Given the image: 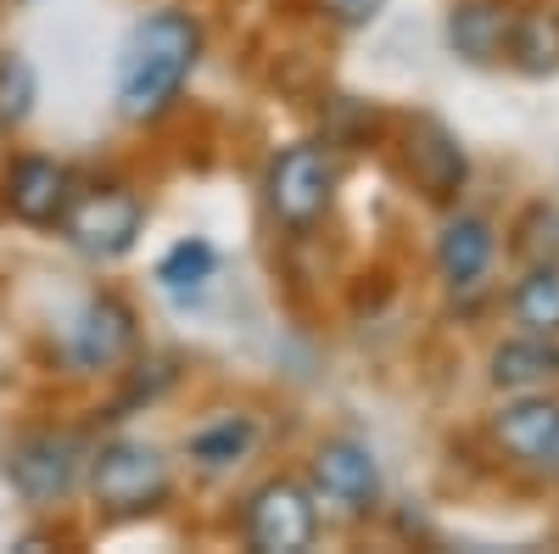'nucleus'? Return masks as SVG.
<instances>
[{"mask_svg":"<svg viewBox=\"0 0 559 554\" xmlns=\"http://www.w3.org/2000/svg\"><path fill=\"white\" fill-rule=\"evenodd\" d=\"M202 62V23L191 12H152L140 23L118 57V84H112V102L129 123H152L163 118L185 79L197 73Z\"/></svg>","mask_w":559,"mask_h":554,"instance_id":"1","label":"nucleus"},{"mask_svg":"<svg viewBox=\"0 0 559 554\" xmlns=\"http://www.w3.org/2000/svg\"><path fill=\"white\" fill-rule=\"evenodd\" d=\"M84 482L107 516H146L168 498L174 471H168L163 448L140 443V437H112L84 459Z\"/></svg>","mask_w":559,"mask_h":554,"instance_id":"2","label":"nucleus"},{"mask_svg":"<svg viewBox=\"0 0 559 554\" xmlns=\"http://www.w3.org/2000/svg\"><path fill=\"white\" fill-rule=\"evenodd\" d=\"M308 493L324 516L336 521H364L376 516L381 504V465L376 453L353 437H331L313 448V465H308Z\"/></svg>","mask_w":559,"mask_h":554,"instance_id":"3","label":"nucleus"},{"mask_svg":"<svg viewBox=\"0 0 559 554\" xmlns=\"http://www.w3.org/2000/svg\"><path fill=\"white\" fill-rule=\"evenodd\" d=\"M331 197H336V157L324 146H286V152L269 157L263 202L286 229L319 224L324 208H331Z\"/></svg>","mask_w":559,"mask_h":554,"instance_id":"4","label":"nucleus"},{"mask_svg":"<svg viewBox=\"0 0 559 554\" xmlns=\"http://www.w3.org/2000/svg\"><path fill=\"white\" fill-rule=\"evenodd\" d=\"M84 459L90 453L73 432H23L7 448V482L34 504V510H51V504H62L79 487Z\"/></svg>","mask_w":559,"mask_h":554,"instance_id":"5","label":"nucleus"},{"mask_svg":"<svg viewBox=\"0 0 559 554\" xmlns=\"http://www.w3.org/2000/svg\"><path fill=\"white\" fill-rule=\"evenodd\" d=\"M241 532L258 554H302L319 538V504L302 482L274 476V482L252 487L247 510H241Z\"/></svg>","mask_w":559,"mask_h":554,"instance_id":"6","label":"nucleus"},{"mask_svg":"<svg viewBox=\"0 0 559 554\" xmlns=\"http://www.w3.org/2000/svg\"><path fill=\"white\" fill-rule=\"evenodd\" d=\"M140 197L123 191V185H90L79 191L62 213V229L68 241L84 252V258H123L140 236Z\"/></svg>","mask_w":559,"mask_h":554,"instance_id":"7","label":"nucleus"},{"mask_svg":"<svg viewBox=\"0 0 559 554\" xmlns=\"http://www.w3.org/2000/svg\"><path fill=\"white\" fill-rule=\"evenodd\" d=\"M492 443L515 465H554L559 453V398L554 392H509V403L492 414Z\"/></svg>","mask_w":559,"mask_h":554,"instance_id":"8","label":"nucleus"},{"mask_svg":"<svg viewBox=\"0 0 559 554\" xmlns=\"http://www.w3.org/2000/svg\"><path fill=\"white\" fill-rule=\"evenodd\" d=\"M134 347V314L123 297L102 292V297H90L84 314L73 319V337H68V358L79 369H112L123 364V353Z\"/></svg>","mask_w":559,"mask_h":554,"instance_id":"9","label":"nucleus"},{"mask_svg":"<svg viewBox=\"0 0 559 554\" xmlns=\"http://www.w3.org/2000/svg\"><path fill=\"white\" fill-rule=\"evenodd\" d=\"M73 202V174L57 157H17L7 174V208L23 224H62Z\"/></svg>","mask_w":559,"mask_h":554,"instance_id":"10","label":"nucleus"},{"mask_svg":"<svg viewBox=\"0 0 559 554\" xmlns=\"http://www.w3.org/2000/svg\"><path fill=\"white\" fill-rule=\"evenodd\" d=\"M498 258V229L492 219L481 213H459L442 224V236H437V274H442V286L464 292V286H476L481 274L492 269Z\"/></svg>","mask_w":559,"mask_h":554,"instance_id":"11","label":"nucleus"},{"mask_svg":"<svg viewBox=\"0 0 559 554\" xmlns=\"http://www.w3.org/2000/svg\"><path fill=\"white\" fill-rule=\"evenodd\" d=\"M403 152H408V174L426 185V197H437V202L459 197V185H464V174H471V163H464V146L453 141L437 118H414Z\"/></svg>","mask_w":559,"mask_h":554,"instance_id":"12","label":"nucleus"},{"mask_svg":"<svg viewBox=\"0 0 559 554\" xmlns=\"http://www.w3.org/2000/svg\"><path fill=\"white\" fill-rule=\"evenodd\" d=\"M487 381L498 392H548L559 381V337H509L487 358Z\"/></svg>","mask_w":559,"mask_h":554,"instance_id":"13","label":"nucleus"},{"mask_svg":"<svg viewBox=\"0 0 559 554\" xmlns=\"http://www.w3.org/2000/svg\"><path fill=\"white\" fill-rule=\"evenodd\" d=\"M509 28H515V12L503 0H459L448 17V45L464 62L492 68L509 57Z\"/></svg>","mask_w":559,"mask_h":554,"instance_id":"14","label":"nucleus"},{"mask_svg":"<svg viewBox=\"0 0 559 554\" xmlns=\"http://www.w3.org/2000/svg\"><path fill=\"white\" fill-rule=\"evenodd\" d=\"M252 448H258V426L247 421V414H224V421H213V426H202V432L185 437V453H191V465L207 471V476H224V471L247 465Z\"/></svg>","mask_w":559,"mask_h":554,"instance_id":"15","label":"nucleus"},{"mask_svg":"<svg viewBox=\"0 0 559 554\" xmlns=\"http://www.w3.org/2000/svg\"><path fill=\"white\" fill-rule=\"evenodd\" d=\"M509 314L526 337H559V258L526 263V274L509 292Z\"/></svg>","mask_w":559,"mask_h":554,"instance_id":"16","label":"nucleus"},{"mask_svg":"<svg viewBox=\"0 0 559 554\" xmlns=\"http://www.w3.org/2000/svg\"><path fill=\"white\" fill-rule=\"evenodd\" d=\"M509 57H515L521 73L543 79L559 68V12L548 7H532V12H515V28H509Z\"/></svg>","mask_w":559,"mask_h":554,"instance_id":"17","label":"nucleus"},{"mask_svg":"<svg viewBox=\"0 0 559 554\" xmlns=\"http://www.w3.org/2000/svg\"><path fill=\"white\" fill-rule=\"evenodd\" d=\"M515 252L526 263H548L559 258V208L554 202H532L515 224Z\"/></svg>","mask_w":559,"mask_h":554,"instance_id":"18","label":"nucleus"},{"mask_svg":"<svg viewBox=\"0 0 559 554\" xmlns=\"http://www.w3.org/2000/svg\"><path fill=\"white\" fill-rule=\"evenodd\" d=\"M34 113V68L17 51H0V123H23Z\"/></svg>","mask_w":559,"mask_h":554,"instance_id":"19","label":"nucleus"},{"mask_svg":"<svg viewBox=\"0 0 559 554\" xmlns=\"http://www.w3.org/2000/svg\"><path fill=\"white\" fill-rule=\"evenodd\" d=\"M163 286H174V292H185V286H202L207 274H213V252L202 247V241H179L168 258H163Z\"/></svg>","mask_w":559,"mask_h":554,"instance_id":"20","label":"nucleus"},{"mask_svg":"<svg viewBox=\"0 0 559 554\" xmlns=\"http://www.w3.org/2000/svg\"><path fill=\"white\" fill-rule=\"evenodd\" d=\"M319 7H324V12H331L336 23H347V28H358V23H369V17H376V12L386 7V0H319Z\"/></svg>","mask_w":559,"mask_h":554,"instance_id":"21","label":"nucleus"},{"mask_svg":"<svg viewBox=\"0 0 559 554\" xmlns=\"http://www.w3.org/2000/svg\"><path fill=\"white\" fill-rule=\"evenodd\" d=\"M554 465H559V453H554Z\"/></svg>","mask_w":559,"mask_h":554,"instance_id":"22","label":"nucleus"}]
</instances>
